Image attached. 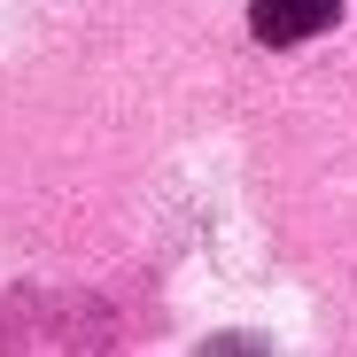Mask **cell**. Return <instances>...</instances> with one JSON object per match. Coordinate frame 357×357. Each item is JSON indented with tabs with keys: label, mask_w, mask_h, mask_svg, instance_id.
Returning <instances> with one entry per match:
<instances>
[{
	"label": "cell",
	"mask_w": 357,
	"mask_h": 357,
	"mask_svg": "<svg viewBox=\"0 0 357 357\" xmlns=\"http://www.w3.org/2000/svg\"><path fill=\"white\" fill-rule=\"evenodd\" d=\"M342 24V0H249V31L264 47H303Z\"/></svg>",
	"instance_id": "obj_1"
}]
</instances>
